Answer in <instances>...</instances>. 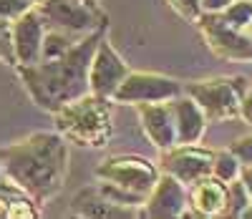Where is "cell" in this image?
<instances>
[{
	"label": "cell",
	"instance_id": "obj_1",
	"mask_svg": "<svg viewBox=\"0 0 252 219\" xmlns=\"http://www.w3.org/2000/svg\"><path fill=\"white\" fill-rule=\"evenodd\" d=\"M106 28V26H103ZM103 28H96L86 33L81 40L73 43V48L58 58L38 61L31 65H18V73L23 78L31 98L46 108V111H58L68 101L89 94V68L91 58L96 53L98 40L103 38Z\"/></svg>",
	"mask_w": 252,
	"mask_h": 219
},
{
	"label": "cell",
	"instance_id": "obj_2",
	"mask_svg": "<svg viewBox=\"0 0 252 219\" xmlns=\"http://www.w3.org/2000/svg\"><path fill=\"white\" fill-rule=\"evenodd\" d=\"M0 164L5 174L23 187L35 202H48L63 189L68 171V149L61 134L38 131L0 149Z\"/></svg>",
	"mask_w": 252,
	"mask_h": 219
},
{
	"label": "cell",
	"instance_id": "obj_3",
	"mask_svg": "<svg viewBox=\"0 0 252 219\" xmlns=\"http://www.w3.org/2000/svg\"><path fill=\"white\" fill-rule=\"evenodd\" d=\"M56 128L58 134L78 146L101 149L106 146L114 124H111V98L98 94H83L56 111Z\"/></svg>",
	"mask_w": 252,
	"mask_h": 219
},
{
	"label": "cell",
	"instance_id": "obj_4",
	"mask_svg": "<svg viewBox=\"0 0 252 219\" xmlns=\"http://www.w3.org/2000/svg\"><path fill=\"white\" fill-rule=\"evenodd\" d=\"M98 177V189L109 194L114 202L129 204V207H144L146 196L154 189L159 179V169L141 156L121 154V156H109L96 166Z\"/></svg>",
	"mask_w": 252,
	"mask_h": 219
},
{
	"label": "cell",
	"instance_id": "obj_5",
	"mask_svg": "<svg viewBox=\"0 0 252 219\" xmlns=\"http://www.w3.org/2000/svg\"><path fill=\"white\" fill-rule=\"evenodd\" d=\"M247 89L250 86L245 76H215L187 83L184 94L199 103L207 121H224L240 116V98Z\"/></svg>",
	"mask_w": 252,
	"mask_h": 219
},
{
	"label": "cell",
	"instance_id": "obj_6",
	"mask_svg": "<svg viewBox=\"0 0 252 219\" xmlns=\"http://www.w3.org/2000/svg\"><path fill=\"white\" fill-rule=\"evenodd\" d=\"M35 10L46 26L73 35H83L106 26V15L94 0H38Z\"/></svg>",
	"mask_w": 252,
	"mask_h": 219
},
{
	"label": "cell",
	"instance_id": "obj_7",
	"mask_svg": "<svg viewBox=\"0 0 252 219\" xmlns=\"http://www.w3.org/2000/svg\"><path fill=\"white\" fill-rule=\"evenodd\" d=\"M197 26L209 51L227 61H250L252 63V38L247 31L227 23L222 13H202Z\"/></svg>",
	"mask_w": 252,
	"mask_h": 219
},
{
	"label": "cell",
	"instance_id": "obj_8",
	"mask_svg": "<svg viewBox=\"0 0 252 219\" xmlns=\"http://www.w3.org/2000/svg\"><path fill=\"white\" fill-rule=\"evenodd\" d=\"M184 94V83L177 78L161 76V73H149V71H129L111 96L116 103H154V101H169L174 96Z\"/></svg>",
	"mask_w": 252,
	"mask_h": 219
},
{
	"label": "cell",
	"instance_id": "obj_9",
	"mask_svg": "<svg viewBox=\"0 0 252 219\" xmlns=\"http://www.w3.org/2000/svg\"><path fill=\"white\" fill-rule=\"evenodd\" d=\"M212 161H215V151L197 144H177L161 151L159 166L161 171L177 177L184 187H192L194 182L212 174Z\"/></svg>",
	"mask_w": 252,
	"mask_h": 219
},
{
	"label": "cell",
	"instance_id": "obj_10",
	"mask_svg": "<svg viewBox=\"0 0 252 219\" xmlns=\"http://www.w3.org/2000/svg\"><path fill=\"white\" fill-rule=\"evenodd\" d=\"M126 76H129L126 61L114 51V46L106 38H101L98 46H96V53L91 58V68H89V89H91V94L111 98Z\"/></svg>",
	"mask_w": 252,
	"mask_h": 219
},
{
	"label": "cell",
	"instance_id": "obj_11",
	"mask_svg": "<svg viewBox=\"0 0 252 219\" xmlns=\"http://www.w3.org/2000/svg\"><path fill=\"white\" fill-rule=\"evenodd\" d=\"M187 207H189V196H187L184 184L172 174L161 171L154 189L146 196L141 214L157 217V219H172V217H182Z\"/></svg>",
	"mask_w": 252,
	"mask_h": 219
},
{
	"label": "cell",
	"instance_id": "obj_12",
	"mask_svg": "<svg viewBox=\"0 0 252 219\" xmlns=\"http://www.w3.org/2000/svg\"><path fill=\"white\" fill-rule=\"evenodd\" d=\"M43 35H46V23L35 10V5L13 20V46H15L18 65H31L40 61Z\"/></svg>",
	"mask_w": 252,
	"mask_h": 219
},
{
	"label": "cell",
	"instance_id": "obj_13",
	"mask_svg": "<svg viewBox=\"0 0 252 219\" xmlns=\"http://www.w3.org/2000/svg\"><path fill=\"white\" fill-rule=\"evenodd\" d=\"M172 101V98H169ZM169 101H154V103H139V119L141 128L149 136V141L164 151L177 146V126L172 116V106Z\"/></svg>",
	"mask_w": 252,
	"mask_h": 219
},
{
	"label": "cell",
	"instance_id": "obj_14",
	"mask_svg": "<svg viewBox=\"0 0 252 219\" xmlns=\"http://www.w3.org/2000/svg\"><path fill=\"white\" fill-rule=\"evenodd\" d=\"M169 106L177 126V144H197L207 128V116L199 108V103L192 96L179 94L169 101Z\"/></svg>",
	"mask_w": 252,
	"mask_h": 219
},
{
	"label": "cell",
	"instance_id": "obj_15",
	"mask_svg": "<svg viewBox=\"0 0 252 219\" xmlns=\"http://www.w3.org/2000/svg\"><path fill=\"white\" fill-rule=\"evenodd\" d=\"M189 207L197 217H217L227 212V184L217 177H204L194 182L187 191Z\"/></svg>",
	"mask_w": 252,
	"mask_h": 219
},
{
	"label": "cell",
	"instance_id": "obj_16",
	"mask_svg": "<svg viewBox=\"0 0 252 219\" xmlns=\"http://www.w3.org/2000/svg\"><path fill=\"white\" fill-rule=\"evenodd\" d=\"M73 212L81 217H98V219H119V217H139L141 209L139 207H129V204H119L114 202L109 194H103L98 187L96 189H83L81 194H76L73 199Z\"/></svg>",
	"mask_w": 252,
	"mask_h": 219
},
{
	"label": "cell",
	"instance_id": "obj_17",
	"mask_svg": "<svg viewBox=\"0 0 252 219\" xmlns=\"http://www.w3.org/2000/svg\"><path fill=\"white\" fill-rule=\"evenodd\" d=\"M38 207H35V199L23 189L18 187L15 182L13 184H3L0 182V217L3 219H31V217H38Z\"/></svg>",
	"mask_w": 252,
	"mask_h": 219
},
{
	"label": "cell",
	"instance_id": "obj_18",
	"mask_svg": "<svg viewBox=\"0 0 252 219\" xmlns=\"http://www.w3.org/2000/svg\"><path fill=\"white\" fill-rule=\"evenodd\" d=\"M240 169H242L240 159H237L229 149H224V151H215L212 177H217V179H222L224 184H229V182H235V179L240 177Z\"/></svg>",
	"mask_w": 252,
	"mask_h": 219
},
{
	"label": "cell",
	"instance_id": "obj_19",
	"mask_svg": "<svg viewBox=\"0 0 252 219\" xmlns=\"http://www.w3.org/2000/svg\"><path fill=\"white\" fill-rule=\"evenodd\" d=\"M250 202L252 199H250V194H247V189H245L240 177L227 184V212H224L227 217H242L245 209L250 207Z\"/></svg>",
	"mask_w": 252,
	"mask_h": 219
},
{
	"label": "cell",
	"instance_id": "obj_20",
	"mask_svg": "<svg viewBox=\"0 0 252 219\" xmlns=\"http://www.w3.org/2000/svg\"><path fill=\"white\" fill-rule=\"evenodd\" d=\"M220 13L224 15L227 23H232L240 31H247L250 20H252V0H232V3Z\"/></svg>",
	"mask_w": 252,
	"mask_h": 219
},
{
	"label": "cell",
	"instance_id": "obj_21",
	"mask_svg": "<svg viewBox=\"0 0 252 219\" xmlns=\"http://www.w3.org/2000/svg\"><path fill=\"white\" fill-rule=\"evenodd\" d=\"M0 61L18 65L15 46H13V23L10 20H3V18H0Z\"/></svg>",
	"mask_w": 252,
	"mask_h": 219
},
{
	"label": "cell",
	"instance_id": "obj_22",
	"mask_svg": "<svg viewBox=\"0 0 252 219\" xmlns=\"http://www.w3.org/2000/svg\"><path fill=\"white\" fill-rule=\"evenodd\" d=\"M35 5V0H0V18L3 20H15L26 10Z\"/></svg>",
	"mask_w": 252,
	"mask_h": 219
},
{
	"label": "cell",
	"instance_id": "obj_23",
	"mask_svg": "<svg viewBox=\"0 0 252 219\" xmlns=\"http://www.w3.org/2000/svg\"><path fill=\"white\" fill-rule=\"evenodd\" d=\"M169 5L184 20H189V23H197L199 15H202V3H199V0H169Z\"/></svg>",
	"mask_w": 252,
	"mask_h": 219
},
{
	"label": "cell",
	"instance_id": "obj_24",
	"mask_svg": "<svg viewBox=\"0 0 252 219\" xmlns=\"http://www.w3.org/2000/svg\"><path fill=\"white\" fill-rule=\"evenodd\" d=\"M229 151L240 159V164H252V134L240 136L235 144H229Z\"/></svg>",
	"mask_w": 252,
	"mask_h": 219
},
{
	"label": "cell",
	"instance_id": "obj_25",
	"mask_svg": "<svg viewBox=\"0 0 252 219\" xmlns=\"http://www.w3.org/2000/svg\"><path fill=\"white\" fill-rule=\"evenodd\" d=\"M240 116H242L245 124L252 126V86L245 91V96L240 98Z\"/></svg>",
	"mask_w": 252,
	"mask_h": 219
},
{
	"label": "cell",
	"instance_id": "obj_26",
	"mask_svg": "<svg viewBox=\"0 0 252 219\" xmlns=\"http://www.w3.org/2000/svg\"><path fill=\"white\" fill-rule=\"evenodd\" d=\"M199 3H202V13H220L232 3V0H199Z\"/></svg>",
	"mask_w": 252,
	"mask_h": 219
},
{
	"label": "cell",
	"instance_id": "obj_27",
	"mask_svg": "<svg viewBox=\"0 0 252 219\" xmlns=\"http://www.w3.org/2000/svg\"><path fill=\"white\" fill-rule=\"evenodd\" d=\"M240 179H242V184H245V189H247V194H250V199H252V164H242Z\"/></svg>",
	"mask_w": 252,
	"mask_h": 219
},
{
	"label": "cell",
	"instance_id": "obj_28",
	"mask_svg": "<svg viewBox=\"0 0 252 219\" xmlns=\"http://www.w3.org/2000/svg\"><path fill=\"white\" fill-rule=\"evenodd\" d=\"M242 217H252V202H250V207L245 209V214H242Z\"/></svg>",
	"mask_w": 252,
	"mask_h": 219
},
{
	"label": "cell",
	"instance_id": "obj_29",
	"mask_svg": "<svg viewBox=\"0 0 252 219\" xmlns=\"http://www.w3.org/2000/svg\"><path fill=\"white\" fill-rule=\"evenodd\" d=\"M247 33H250V38H252V20H250V26H247Z\"/></svg>",
	"mask_w": 252,
	"mask_h": 219
},
{
	"label": "cell",
	"instance_id": "obj_30",
	"mask_svg": "<svg viewBox=\"0 0 252 219\" xmlns=\"http://www.w3.org/2000/svg\"><path fill=\"white\" fill-rule=\"evenodd\" d=\"M0 169H3V164H0Z\"/></svg>",
	"mask_w": 252,
	"mask_h": 219
},
{
	"label": "cell",
	"instance_id": "obj_31",
	"mask_svg": "<svg viewBox=\"0 0 252 219\" xmlns=\"http://www.w3.org/2000/svg\"><path fill=\"white\" fill-rule=\"evenodd\" d=\"M35 3H38V0H35Z\"/></svg>",
	"mask_w": 252,
	"mask_h": 219
}]
</instances>
